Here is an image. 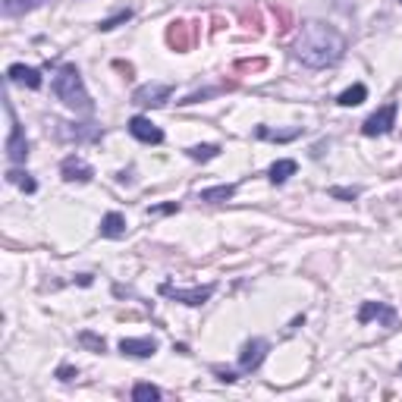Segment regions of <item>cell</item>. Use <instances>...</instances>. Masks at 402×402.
Listing matches in <instances>:
<instances>
[{"mask_svg": "<svg viewBox=\"0 0 402 402\" xmlns=\"http://www.w3.org/2000/svg\"><path fill=\"white\" fill-rule=\"evenodd\" d=\"M292 54H295V60H302L305 66L327 69V66H333V63L343 60L345 38H343V31H336L333 25L314 22L311 19V22H305L299 29V35H295Z\"/></svg>", "mask_w": 402, "mask_h": 402, "instance_id": "1", "label": "cell"}, {"mask_svg": "<svg viewBox=\"0 0 402 402\" xmlns=\"http://www.w3.org/2000/svg\"><path fill=\"white\" fill-rule=\"evenodd\" d=\"M50 85H54V94L69 107V110H75V113H91L94 110L91 98H88V88H85V82H82V73L73 66V63H66V66L57 69V75H54Z\"/></svg>", "mask_w": 402, "mask_h": 402, "instance_id": "2", "label": "cell"}, {"mask_svg": "<svg viewBox=\"0 0 402 402\" xmlns=\"http://www.w3.org/2000/svg\"><path fill=\"white\" fill-rule=\"evenodd\" d=\"M170 94H173V85H167V82H148V85H138L135 91H132V104L161 107L170 100Z\"/></svg>", "mask_w": 402, "mask_h": 402, "instance_id": "3", "label": "cell"}, {"mask_svg": "<svg viewBox=\"0 0 402 402\" xmlns=\"http://www.w3.org/2000/svg\"><path fill=\"white\" fill-rule=\"evenodd\" d=\"M6 117H10V135H6V157H10L13 163H22L25 157H29V142H25L22 135V126H19L16 113H13V107L6 104Z\"/></svg>", "mask_w": 402, "mask_h": 402, "instance_id": "4", "label": "cell"}, {"mask_svg": "<svg viewBox=\"0 0 402 402\" xmlns=\"http://www.w3.org/2000/svg\"><path fill=\"white\" fill-rule=\"evenodd\" d=\"M214 289H217L214 283H207V286H195V289H176V286H167V283H163L161 295H167V299H173V302H182V305L198 308V305H204V302L211 299Z\"/></svg>", "mask_w": 402, "mask_h": 402, "instance_id": "5", "label": "cell"}, {"mask_svg": "<svg viewBox=\"0 0 402 402\" xmlns=\"http://www.w3.org/2000/svg\"><path fill=\"white\" fill-rule=\"evenodd\" d=\"M267 352H270V343L267 339H261V336H255V339H248V343L242 345V352H239V371H258L261 368V362L267 358Z\"/></svg>", "mask_w": 402, "mask_h": 402, "instance_id": "6", "label": "cell"}, {"mask_svg": "<svg viewBox=\"0 0 402 402\" xmlns=\"http://www.w3.org/2000/svg\"><path fill=\"white\" fill-rule=\"evenodd\" d=\"M393 126H396V104H387V107H380L377 113H371V117L364 119V123H362V132L374 138V135H387Z\"/></svg>", "mask_w": 402, "mask_h": 402, "instance_id": "7", "label": "cell"}, {"mask_svg": "<svg viewBox=\"0 0 402 402\" xmlns=\"http://www.w3.org/2000/svg\"><path fill=\"white\" fill-rule=\"evenodd\" d=\"M129 132H132V138H138V142H144V144H161L163 142V132L144 117H132Z\"/></svg>", "mask_w": 402, "mask_h": 402, "instance_id": "8", "label": "cell"}, {"mask_svg": "<svg viewBox=\"0 0 402 402\" xmlns=\"http://www.w3.org/2000/svg\"><path fill=\"white\" fill-rule=\"evenodd\" d=\"M6 79L10 82H16V85H25V88H31V91H38L41 88V73H38L35 66H25V63H13L10 69H6Z\"/></svg>", "mask_w": 402, "mask_h": 402, "instance_id": "9", "label": "cell"}, {"mask_svg": "<svg viewBox=\"0 0 402 402\" xmlns=\"http://www.w3.org/2000/svg\"><path fill=\"white\" fill-rule=\"evenodd\" d=\"M60 173H63V179H66V182H91L94 170L88 167L82 157H66L63 167H60Z\"/></svg>", "mask_w": 402, "mask_h": 402, "instance_id": "10", "label": "cell"}, {"mask_svg": "<svg viewBox=\"0 0 402 402\" xmlns=\"http://www.w3.org/2000/svg\"><path fill=\"white\" fill-rule=\"evenodd\" d=\"M374 318H380L387 327L396 324V311H393V308H387L383 302H364L362 311H358V324H368V320H374Z\"/></svg>", "mask_w": 402, "mask_h": 402, "instance_id": "11", "label": "cell"}, {"mask_svg": "<svg viewBox=\"0 0 402 402\" xmlns=\"http://www.w3.org/2000/svg\"><path fill=\"white\" fill-rule=\"evenodd\" d=\"M119 352L123 355H132V358H151L157 352V343L151 336H142V339H119Z\"/></svg>", "mask_w": 402, "mask_h": 402, "instance_id": "12", "label": "cell"}, {"mask_svg": "<svg viewBox=\"0 0 402 402\" xmlns=\"http://www.w3.org/2000/svg\"><path fill=\"white\" fill-rule=\"evenodd\" d=\"M100 236L104 239H119V236H126V217L123 214H117V211H110V214H104L100 217Z\"/></svg>", "mask_w": 402, "mask_h": 402, "instance_id": "13", "label": "cell"}, {"mask_svg": "<svg viewBox=\"0 0 402 402\" xmlns=\"http://www.w3.org/2000/svg\"><path fill=\"white\" fill-rule=\"evenodd\" d=\"M57 126V138H75V142H91V138H100V132L94 129H85V126H75V129H69L73 123H54Z\"/></svg>", "mask_w": 402, "mask_h": 402, "instance_id": "14", "label": "cell"}, {"mask_svg": "<svg viewBox=\"0 0 402 402\" xmlns=\"http://www.w3.org/2000/svg\"><path fill=\"white\" fill-rule=\"evenodd\" d=\"M236 195V186H214V188H201L198 201H207V204H220V201H230Z\"/></svg>", "mask_w": 402, "mask_h": 402, "instance_id": "15", "label": "cell"}, {"mask_svg": "<svg viewBox=\"0 0 402 402\" xmlns=\"http://www.w3.org/2000/svg\"><path fill=\"white\" fill-rule=\"evenodd\" d=\"M295 170H299V163H295V161H276L274 167L267 170V179L274 182V186H283V182L295 173Z\"/></svg>", "mask_w": 402, "mask_h": 402, "instance_id": "16", "label": "cell"}, {"mask_svg": "<svg viewBox=\"0 0 402 402\" xmlns=\"http://www.w3.org/2000/svg\"><path fill=\"white\" fill-rule=\"evenodd\" d=\"M44 3L47 0H3V16H22V13H31Z\"/></svg>", "mask_w": 402, "mask_h": 402, "instance_id": "17", "label": "cell"}, {"mask_svg": "<svg viewBox=\"0 0 402 402\" xmlns=\"http://www.w3.org/2000/svg\"><path fill=\"white\" fill-rule=\"evenodd\" d=\"M364 98H368V88H364V85H352V88H345L336 100H339V107H358Z\"/></svg>", "mask_w": 402, "mask_h": 402, "instance_id": "18", "label": "cell"}, {"mask_svg": "<svg viewBox=\"0 0 402 402\" xmlns=\"http://www.w3.org/2000/svg\"><path fill=\"white\" fill-rule=\"evenodd\" d=\"M132 399H135V402H154V399H161V389H157L154 383H135Z\"/></svg>", "mask_w": 402, "mask_h": 402, "instance_id": "19", "label": "cell"}, {"mask_svg": "<svg viewBox=\"0 0 402 402\" xmlns=\"http://www.w3.org/2000/svg\"><path fill=\"white\" fill-rule=\"evenodd\" d=\"M186 154L192 157V161H214V157L220 154V148H217V144H192Z\"/></svg>", "mask_w": 402, "mask_h": 402, "instance_id": "20", "label": "cell"}, {"mask_svg": "<svg viewBox=\"0 0 402 402\" xmlns=\"http://www.w3.org/2000/svg\"><path fill=\"white\" fill-rule=\"evenodd\" d=\"M6 182H16V186H22L25 192H35V179H31L29 173H19V170H10V173H6Z\"/></svg>", "mask_w": 402, "mask_h": 402, "instance_id": "21", "label": "cell"}, {"mask_svg": "<svg viewBox=\"0 0 402 402\" xmlns=\"http://www.w3.org/2000/svg\"><path fill=\"white\" fill-rule=\"evenodd\" d=\"M132 19V10H119L117 16H110V19H104V22L98 25L100 31H110V29H117V25H123V22H129Z\"/></svg>", "mask_w": 402, "mask_h": 402, "instance_id": "22", "label": "cell"}, {"mask_svg": "<svg viewBox=\"0 0 402 402\" xmlns=\"http://www.w3.org/2000/svg\"><path fill=\"white\" fill-rule=\"evenodd\" d=\"M299 135V129H292V132H270V129H264V126H258V138H274V142H289V138H295Z\"/></svg>", "mask_w": 402, "mask_h": 402, "instance_id": "23", "label": "cell"}, {"mask_svg": "<svg viewBox=\"0 0 402 402\" xmlns=\"http://www.w3.org/2000/svg\"><path fill=\"white\" fill-rule=\"evenodd\" d=\"M79 343L82 345H88V349H94V352H104V339L100 336H94V333H79Z\"/></svg>", "mask_w": 402, "mask_h": 402, "instance_id": "24", "label": "cell"}, {"mask_svg": "<svg viewBox=\"0 0 402 402\" xmlns=\"http://www.w3.org/2000/svg\"><path fill=\"white\" fill-rule=\"evenodd\" d=\"M330 198H343V201H355V198H358V188H339V186H333V188H330Z\"/></svg>", "mask_w": 402, "mask_h": 402, "instance_id": "25", "label": "cell"}, {"mask_svg": "<svg viewBox=\"0 0 402 402\" xmlns=\"http://www.w3.org/2000/svg\"><path fill=\"white\" fill-rule=\"evenodd\" d=\"M57 377H60V380H73V377H79V368H69V364H63V368H57Z\"/></svg>", "mask_w": 402, "mask_h": 402, "instance_id": "26", "label": "cell"}, {"mask_svg": "<svg viewBox=\"0 0 402 402\" xmlns=\"http://www.w3.org/2000/svg\"><path fill=\"white\" fill-rule=\"evenodd\" d=\"M217 374H220V380H226V383L236 380V374H232V371H217Z\"/></svg>", "mask_w": 402, "mask_h": 402, "instance_id": "27", "label": "cell"}, {"mask_svg": "<svg viewBox=\"0 0 402 402\" xmlns=\"http://www.w3.org/2000/svg\"><path fill=\"white\" fill-rule=\"evenodd\" d=\"M399 3H402V0H399Z\"/></svg>", "mask_w": 402, "mask_h": 402, "instance_id": "28", "label": "cell"}]
</instances>
